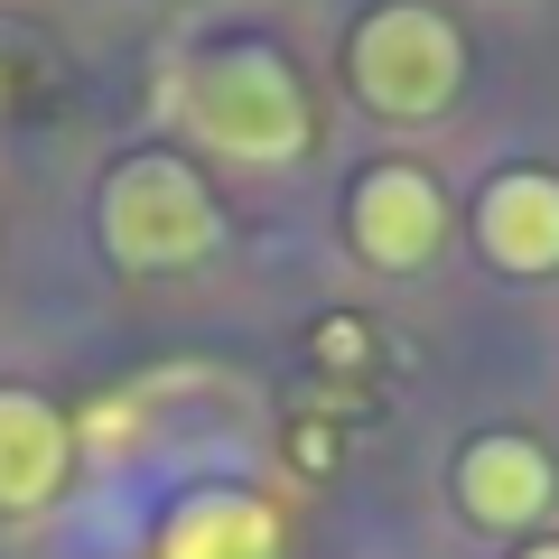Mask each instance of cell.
I'll use <instances>...</instances> for the list:
<instances>
[{"mask_svg": "<svg viewBox=\"0 0 559 559\" xmlns=\"http://www.w3.org/2000/svg\"><path fill=\"white\" fill-rule=\"evenodd\" d=\"M448 495H457V513L476 522V532H532L559 503V457L540 439H522V429H485V439L457 448Z\"/></svg>", "mask_w": 559, "mask_h": 559, "instance_id": "5", "label": "cell"}, {"mask_svg": "<svg viewBox=\"0 0 559 559\" xmlns=\"http://www.w3.org/2000/svg\"><path fill=\"white\" fill-rule=\"evenodd\" d=\"M476 252L495 261L503 280H550L559 271V168L522 159V168H495V178H485Z\"/></svg>", "mask_w": 559, "mask_h": 559, "instance_id": "6", "label": "cell"}, {"mask_svg": "<svg viewBox=\"0 0 559 559\" xmlns=\"http://www.w3.org/2000/svg\"><path fill=\"white\" fill-rule=\"evenodd\" d=\"M75 476V419L28 382H0V513L28 522L66 495Z\"/></svg>", "mask_w": 559, "mask_h": 559, "instance_id": "7", "label": "cell"}, {"mask_svg": "<svg viewBox=\"0 0 559 559\" xmlns=\"http://www.w3.org/2000/svg\"><path fill=\"white\" fill-rule=\"evenodd\" d=\"M150 559H289V532L252 485H197L159 513Z\"/></svg>", "mask_w": 559, "mask_h": 559, "instance_id": "8", "label": "cell"}, {"mask_svg": "<svg viewBox=\"0 0 559 559\" xmlns=\"http://www.w3.org/2000/svg\"><path fill=\"white\" fill-rule=\"evenodd\" d=\"M448 224H457V205H448V187L419 159H373L355 178V197H345V242H355L382 280L429 271V261L448 252Z\"/></svg>", "mask_w": 559, "mask_h": 559, "instance_id": "4", "label": "cell"}, {"mask_svg": "<svg viewBox=\"0 0 559 559\" xmlns=\"http://www.w3.org/2000/svg\"><path fill=\"white\" fill-rule=\"evenodd\" d=\"M178 121L215 150L224 168H299L318 150V103H308V75L280 57L271 38H234V47H205V57L178 66Z\"/></svg>", "mask_w": 559, "mask_h": 559, "instance_id": "1", "label": "cell"}, {"mask_svg": "<svg viewBox=\"0 0 559 559\" xmlns=\"http://www.w3.org/2000/svg\"><path fill=\"white\" fill-rule=\"evenodd\" d=\"M466 84V28L429 0H382L345 38V94L373 121H439Z\"/></svg>", "mask_w": 559, "mask_h": 559, "instance_id": "3", "label": "cell"}, {"mask_svg": "<svg viewBox=\"0 0 559 559\" xmlns=\"http://www.w3.org/2000/svg\"><path fill=\"white\" fill-rule=\"evenodd\" d=\"M513 559H559V540H532V550H513Z\"/></svg>", "mask_w": 559, "mask_h": 559, "instance_id": "9", "label": "cell"}, {"mask_svg": "<svg viewBox=\"0 0 559 559\" xmlns=\"http://www.w3.org/2000/svg\"><path fill=\"white\" fill-rule=\"evenodd\" d=\"M94 234H103V252H112V271L178 280V271H197V261H215L224 197L197 178V159H178V150H131V159L103 178Z\"/></svg>", "mask_w": 559, "mask_h": 559, "instance_id": "2", "label": "cell"}]
</instances>
